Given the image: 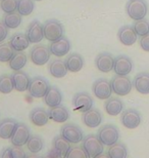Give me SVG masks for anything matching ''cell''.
Listing matches in <instances>:
<instances>
[{
	"label": "cell",
	"mask_w": 149,
	"mask_h": 158,
	"mask_svg": "<svg viewBox=\"0 0 149 158\" xmlns=\"http://www.w3.org/2000/svg\"><path fill=\"white\" fill-rule=\"evenodd\" d=\"M126 11L132 20H142L148 14V4L145 0H129L126 4Z\"/></svg>",
	"instance_id": "obj_1"
},
{
	"label": "cell",
	"mask_w": 149,
	"mask_h": 158,
	"mask_svg": "<svg viewBox=\"0 0 149 158\" xmlns=\"http://www.w3.org/2000/svg\"><path fill=\"white\" fill-rule=\"evenodd\" d=\"M43 31L44 38L50 42H54V41L58 40L65 34L63 26L58 20H55V19H50V20L46 21L45 24L43 25Z\"/></svg>",
	"instance_id": "obj_2"
},
{
	"label": "cell",
	"mask_w": 149,
	"mask_h": 158,
	"mask_svg": "<svg viewBox=\"0 0 149 158\" xmlns=\"http://www.w3.org/2000/svg\"><path fill=\"white\" fill-rule=\"evenodd\" d=\"M82 142H83L82 147L86 152L88 158H95L103 152V144L98 139L97 135H87Z\"/></svg>",
	"instance_id": "obj_3"
},
{
	"label": "cell",
	"mask_w": 149,
	"mask_h": 158,
	"mask_svg": "<svg viewBox=\"0 0 149 158\" xmlns=\"http://www.w3.org/2000/svg\"><path fill=\"white\" fill-rule=\"evenodd\" d=\"M98 139L105 146H112L113 144L118 143L120 139V131L116 126L112 124H106L99 128L97 134Z\"/></svg>",
	"instance_id": "obj_4"
},
{
	"label": "cell",
	"mask_w": 149,
	"mask_h": 158,
	"mask_svg": "<svg viewBox=\"0 0 149 158\" xmlns=\"http://www.w3.org/2000/svg\"><path fill=\"white\" fill-rule=\"evenodd\" d=\"M49 87V82L45 78L42 76H36L31 79L28 91L32 98L40 99V98H44Z\"/></svg>",
	"instance_id": "obj_5"
},
{
	"label": "cell",
	"mask_w": 149,
	"mask_h": 158,
	"mask_svg": "<svg viewBox=\"0 0 149 158\" xmlns=\"http://www.w3.org/2000/svg\"><path fill=\"white\" fill-rule=\"evenodd\" d=\"M112 89L118 96H127L131 93L133 83L131 79L123 75H116L110 81Z\"/></svg>",
	"instance_id": "obj_6"
},
{
	"label": "cell",
	"mask_w": 149,
	"mask_h": 158,
	"mask_svg": "<svg viewBox=\"0 0 149 158\" xmlns=\"http://www.w3.org/2000/svg\"><path fill=\"white\" fill-rule=\"evenodd\" d=\"M60 135L71 144L81 143L84 139L83 131L74 123H66L60 129Z\"/></svg>",
	"instance_id": "obj_7"
},
{
	"label": "cell",
	"mask_w": 149,
	"mask_h": 158,
	"mask_svg": "<svg viewBox=\"0 0 149 158\" xmlns=\"http://www.w3.org/2000/svg\"><path fill=\"white\" fill-rule=\"evenodd\" d=\"M50 49L44 44H37L32 47L30 52V58L32 62L37 66H43L47 64L50 60Z\"/></svg>",
	"instance_id": "obj_8"
},
{
	"label": "cell",
	"mask_w": 149,
	"mask_h": 158,
	"mask_svg": "<svg viewBox=\"0 0 149 158\" xmlns=\"http://www.w3.org/2000/svg\"><path fill=\"white\" fill-rule=\"evenodd\" d=\"M30 137V128L25 123H18L14 131V134L10 137V142L14 146L23 147L24 145L27 144Z\"/></svg>",
	"instance_id": "obj_9"
},
{
	"label": "cell",
	"mask_w": 149,
	"mask_h": 158,
	"mask_svg": "<svg viewBox=\"0 0 149 158\" xmlns=\"http://www.w3.org/2000/svg\"><path fill=\"white\" fill-rule=\"evenodd\" d=\"M92 91L94 96L98 98L99 100H107L109 99L112 94V84L105 78H99L93 83L92 86Z\"/></svg>",
	"instance_id": "obj_10"
},
{
	"label": "cell",
	"mask_w": 149,
	"mask_h": 158,
	"mask_svg": "<svg viewBox=\"0 0 149 158\" xmlns=\"http://www.w3.org/2000/svg\"><path fill=\"white\" fill-rule=\"evenodd\" d=\"M142 121V117L137 110L135 109H128L122 112L120 116V122L126 128L134 129L137 128Z\"/></svg>",
	"instance_id": "obj_11"
},
{
	"label": "cell",
	"mask_w": 149,
	"mask_h": 158,
	"mask_svg": "<svg viewBox=\"0 0 149 158\" xmlns=\"http://www.w3.org/2000/svg\"><path fill=\"white\" fill-rule=\"evenodd\" d=\"M133 62L132 60L129 58L128 56L120 55L118 56L115 59V63H113V72L116 75H123V76H127L132 72L133 70Z\"/></svg>",
	"instance_id": "obj_12"
},
{
	"label": "cell",
	"mask_w": 149,
	"mask_h": 158,
	"mask_svg": "<svg viewBox=\"0 0 149 158\" xmlns=\"http://www.w3.org/2000/svg\"><path fill=\"white\" fill-rule=\"evenodd\" d=\"M73 105L77 111L85 113L93 107V99L88 93H78L73 98Z\"/></svg>",
	"instance_id": "obj_13"
},
{
	"label": "cell",
	"mask_w": 149,
	"mask_h": 158,
	"mask_svg": "<svg viewBox=\"0 0 149 158\" xmlns=\"http://www.w3.org/2000/svg\"><path fill=\"white\" fill-rule=\"evenodd\" d=\"M26 35L29 39L30 43H39L44 39L43 26L39 21L35 20L31 22L26 31Z\"/></svg>",
	"instance_id": "obj_14"
},
{
	"label": "cell",
	"mask_w": 149,
	"mask_h": 158,
	"mask_svg": "<svg viewBox=\"0 0 149 158\" xmlns=\"http://www.w3.org/2000/svg\"><path fill=\"white\" fill-rule=\"evenodd\" d=\"M113 63H115V58L109 52H101L97 55L95 59L96 68L103 73H108L113 70Z\"/></svg>",
	"instance_id": "obj_15"
},
{
	"label": "cell",
	"mask_w": 149,
	"mask_h": 158,
	"mask_svg": "<svg viewBox=\"0 0 149 158\" xmlns=\"http://www.w3.org/2000/svg\"><path fill=\"white\" fill-rule=\"evenodd\" d=\"M12 82H14V87L15 90L20 91V93H24V91L28 90L30 85L31 78L29 77L26 72L24 71H14L11 74Z\"/></svg>",
	"instance_id": "obj_16"
},
{
	"label": "cell",
	"mask_w": 149,
	"mask_h": 158,
	"mask_svg": "<svg viewBox=\"0 0 149 158\" xmlns=\"http://www.w3.org/2000/svg\"><path fill=\"white\" fill-rule=\"evenodd\" d=\"M118 38L120 43L126 46H132L136 43L138 39V35L136 34L133 26H124L120 28L118 32Z\"/></svg>",
	"instance_id": "obj_17"
},
{
	"label": "cell",
	"mask_w": 149,
	"mask_h": 158,
	"mask_svg": "<svg viewBox=\"0 0 149 158\" xmlns=\"http://www.w3.org/2000/svg\"><path fill=\"white\" fill-rule=\"evenodd\" d=\"M49 49L51 55L55 56H63L68 55L71 50V42L65 36H62L61 38L50 44Z\"/></svg>",
	"instance_id": "obj_18"
},
{
	"label": "cell",
	"mask_w": 149,
	"mask_h": 158,
	"mask_svg": "<svg viewBox=\"0 0 149 158\" xmlns=\"http://www.w3.org/2000/svg\"><path fill=\"white\" fill-rule=\"evenodd\" d=\"M82 120H83L84 124L90 128H95L99 126L102 122V114L99 110L91 108L85 113H83L82 116Z\"/></svg>",
	"instance_id": "obj_19"
},
{
	"label": "cell",
	"mask_w": 149,
	"mask_h": 158,
	"mask_svg": "<svg viewBox=\"0 0 149 158\" xmlns=\"http://www.w3.org/2000/svg\"><path fill=\"white\" fill-rule=\"evenodd\" d=\"M133 87L141 94H149V73L141 72L137 74L133 79Z\"/></svg>",
	"instance_id": "obj_20"
},
{
	"label": "cell",
	"mask_w": 149,
	"mask_h": 158,
	"mask_svg": "<svg viewBox=\"0 0 149 158\" xmlns=\"http://www.w3.org/2000/svg\"><path fill=\"white\" fill-rule=\"evenodd\" d=\"M48 71L51 76L55 78H62L65 76L69 70H68V68H66L65 61L55 59V60H52V61L49 63Z\"/></svg>",
	"instance_id": "obj_21"
},
{
	"label": "cell",
	"mask_w": 149,
	"mask_h": 158,
	"mask_svg": "<svg viewBox=\"0 0 149 158\" xmlns=\"http://www.w3.org/2000/svg\"><path fill=\"white\" fill-rule=\"evenodd\" d=\"M44 102L49 108L56 107L62 102V94L56 86H50L44 96Z\"/></svg>",
	"instance_id": "obj_22"
},
{
	"label": "cell",
	"mask_w": 149,
	"mask_h": 158,
	"mask_svg": "<svg viewBox=\"0 0 149 158\" xmlns=\"http://www.w3.org/2000/svg\"><path fill=\"white\" fill-rule=\"evenodd\" d=\"M52 149L60 158H65L71 149V143L66 141L61 135H56L52 141Z\"/></svg>",
	"instance_id": "obj_23"
},
{
	"label": "cell",
	"mask_w": 149,
	"mask_h": 158,
	"mask_svg": "<svg viewBox=\"0 0 149 158\" xmlns=\"http://www.w3.org/2000/svg\"><path fill=\"white\" fill-rule=\"evenodd\" d=\"M49 118L57 123H63L69 118V112L65 106L58 105L48 110Z\"/></svg>",
	"instance_id": "obj_24"
},
{
	"label": "cell",
	"mask_w": 149,
	"mask_h": 158,
	"mask_svg": "<svg viewBox=\"0 0 149 158\" xmlns=\"http://www.w3.org/2000/svg\"><path fill=\"white\" fill-rule=\"evenodd\" d=\"M30 120L34 125L36 126H44L47 124L49 120L48 111H46L43 108H34L30 112Z\"/></svg>",
	"instance_id": "obj_25"
},
{
	"label": "cell",
	"mask_w": 149,
	"mask_h": 158,
	"mask_svg": "<svg viewBox=\"0 0 149 158\" xmlns=\"http://www.w3.org/2000/svg\"><path fill=\"white\" fill-rule=\"evenodd\" d=\"M104 109L110 116H116L124 111V103L119 98H112L106 100L104 103Z\"/></svg>",
	"instance_id": "obj_26"
},
{
	"label": "cell",
	"mask_w": 149,
	"mask_h": 158,
	"mask_svg": "<svg viewBox=\"0 0 149 158\" xmlns=\"http://www.w3.org/2000/svg\"><path fill=\"white\" fill-rule=\"evenodd\" d=\"M18 122L15 119L5 118L0 121V139L8 140L14 134V131L17 126Z\"/></svg>",
	"instance_id": "obj_27"
},
{
	"label": "cell",
	"mask_w": 149,
	"mask_h": 158,
	"mask_svg": "<svg viewBox=\"0 0 149 158\" xmlns=\"http://www.w3.org/2000/svg\"><path fill=\"white\" fill-rule=\"evenodd\" d=\"M9 43L14 52H24L30 45V41L26 34L24 33H17L12 35L9 40Z\"/></svg>",
	"instance_id": "obj_28"
},
{
	"label": "cell",
	"mask_w": 149,
	"mask_h": 158,
	"mask_svg": "<svg viewBox=\"0 0 149 158\" xmlns=\"http://www.w3.org/2000/svg\"><path fill=\"white\" fill-rule=\"evenodd\" d=\"M65 64L68 70L75 73V72H79L82 70L84 66V59L81 55L74 52L68 56V58L65 60Z\"/></svg>",
	"instance_id": "obj_29"
},
{
	"label": "cell",
	"mask_w": 149,
	"mask_h": 158,
	"mask_svg": "<svg viewBox=\"0 0 149 158\" xmlns=\"http://www.w3.org/2000/svg\"><path fill=\"white\" fill-rule=\"evenodd\" d=\"M27 62H28V58L26 53L24 52H15L14 55L10 59V61L8 62V65L11 70L18 71L22 70L27 65Z\"/></svg>",
	"instance_id": "obj_30"
},
{
	"label": "cell",
	"mask_w": 149,
	"mask_h": 158,
	"mask_svg": "<svg viewBox=\"0 0 149 158\" xmlns=\"http://www.w3.org/2000/svg\"><path fill=\"white\" fill-rule=\"evenodd\" d=\"M2 22L7 29H17L22 24V15L18 11L8 12L3 17Z\"/></svg>",
	"instance_id": "obj_31"
},
{
	"label": "cell",
	"mask_w": 149,
	"mask_h": 158,
	"mask_svg": "<svg viewBox=\"0 0 149 158\" xmlns=\"http://www.w3.org/2000/svg\"><path fill=\"white\" fill-rule=\"evenodd\" d=\"M107 155L109 158H127L128 156V149L127 146L124 143H118L113 144L112 146L107 151Z\"/></svg>",
	"instance_id": "obj_32"
},
{
	"label": "cell",
	"mask_w": 149,
	"mask_h": 158,
	"mask_svg": "<svg viewBox=\"0 0 149 158\" xmlns=\"http://www.w3.org/2000/svg\"><path fill=\"white\" fill-rule=\"evenodd\" d=\"M27 148L31 153L38 154L40 151H42L44 147V142L42 140V138L39 137L37 135H31L30 139L27 142Z\"/></svg>",
	"instance_id": "obj_33"
},
{
	"label": "cell",
	"mask_w": 149,
	"mask_h": 158,
	"mask_svg": "<svg viewBox=\"0 0 149 158\" xmlns=\"http://www.w3.org/2000/svg\"><path fill=\"white\" fill-rule=\"evenodd\" d=\"M35 9L34 0H18L17 11L21 15H30Z\"/></svg>",
	"instance_id": "obj_34"
},
{
	"label": "cell",
	"mask_w": 149,
	"mask_h": 158,
	"mask_svg": "<svg viewBox=\"0 0 149 158\" xmlns=\"http://www.w3.org/2000/svg\"><path fill=\"white\" fill-rule=\"evenodd\" d=\"M14 89V82H12L11 75H1L0 76V93L7 94Z\"/></svg>",
	"instance_id": "obj_35"
},
{
	"label": "cell",
	"mask_w": 149,
	"mask_h": 158,
	"mask_svg": "<svg viewBox=\"0 0 149 158\" xmlns=\"http://www.w3.org/2000/svg\"><path fill=\"white\" fill-rule=\"evenodd\" d=\"M14 55V50L11 47L10 43H0V62L7 63L10 61L12 56Z\"/></svg>",
	"instance_id": "obj_36"
},
{
	"label": "cell",
	"mask_w": 149,
	"mask_h": 158,
	"mask_svg": "<svg viewBox=\"0 0 149 158\" xmlns=\"http://www.w3.org/2000/svg\"><path fill=\"white\" fill-rule=\"evenodd\" d=\"M133 28H134L136 34L138 36H144L149 33V21L146 19H142V20L135 21L133 24Z\"/></svg>",
	"instance_id": "obj_37"
},
{
	"label": "cell",
	"mask_w": 149,
	"mask_h": 158,
	"mask_svg": "<svg viewBox=\"0 0 149 158\" xmlns=\"http://www.w3.org/2000/svg\"><path fill=\"white\" fill-rule=\"evenodd\" d=\"M0 8L5 14L17 11L18 0H0Z\"/></svg>",
	"instance_id": "obj_38"
},
{
	"label": "cell",
	"mask_w": 149,
	"mask_h": 158,
	"mask_svg": "<svg viewBox=\"0 0 149 158\" xmlns=\"http://www.w3.org/2000/svg\"><path fill=\"white\" fill-rule=\"evenodd\" d=\"M65 158H88L86 152L84 151L83 147H71L69 153L66 154V156Z\"/></svg>",
	"instance_id": "obj_39"
},
{
	"label": "cell",
	"mask_w": 149,
	"mask_h": 158,
	"mask_svg": "<svg viewBox=\"0 0 149 158\" xmlns=\"http://www.w3.org/2000/svg\"><path fill=\"white\" fill-rule=\"evenodd\" d=\"M9 153H10V157L11 158H26V152L22 147H18V146H14L9 147Z\"/></svg>",
	"instance_id": "obj_40"
},
{
	"label": "cell",
	"mask_w": 149,
	"mask_h": 158,
	"mask_svg": "<svg viewBox=\"0 0 149 158\" xmlns=\"http://www.w3.org/2000/svg\"><path fill=\"white\" fill-rule=\"evenodd\" d=\"M139 44H140L141 48L144 52H149V33L141 37L140 40H139Z\"/></svg>",
	"instance_id": "obj_41"
},
{
	"label": "cell",
	"mask_w": 149,
	"mask_h": 158,
	"mask_svg": "<svg viewBox=\"0 0 149 158\" xmlns=\"http://www.w3.org/2000/svg\"><path fill=\"white\" fill-rule=\"evenodd\" d=\"M7 35H8V29L3 24V22H0V42L4 41L5 38H7Z\"/></svg>",
	"instance_id": "obj_42"
},
{
	"label": "cell",
	"mask_w": 149,
	"mask_h": 158,
	"mask_svg": "<svg viewBox=\"0 0 149 158\" xmlns=\"http://www.w3.org/2000/svg\"><path fill=\"white\" fill-rule=\"evenodd\" d=\"M42 158H60L57 154L55 153V151L53 150V149H51L48 152V154H47L46 156H44V157H42Z\"/></svg>",
	"instance_id": "obj_43"
},
{
	"label": "cell",
	"mask_w": 149,
	"mask_h": 158,
	"mask_svg": "<svg viewBox=\"0 0 149 158\" xmlns=\"http://www.w3.org/2000/svg\"><path fill=\"white\" fill-rule=\"evenodd\" d=\"M0 158H11L10 157V153H9V147L5 148V149L2 151L1 155H0Z\"/></svg>",
	"instance_id": "obj_44"
},
{
	"label": "cell",
	"mask_w": 149,
	"mask_h": 158,
	"mask_svg": "<svg viewBox=\"0 0 149 158\" xmlns=\"http://www.w3.org/2000/svg\"><path fill=\"white\" fill-rule=\"evenodd\" d=\"M26 158H42V156H40L39 154H34V153H31V154H27Z\"/></svg>",
	"instance_id": "obj_45"
},
{
	"label": "cell",
	"mask_w": 149,
	"mask_h": 158,
	"mask_svg": "<svg viewBox=\"0 0 149 158\" xmlns=\"http://www.w3.org/2000/svg\"><path fill=\"white\" fill-rule=\"evenodd\" d=\"M95 158H109V156L107 155V153H101V154H99L98 156H96Z\"/></svg>",
	"instance_id": "obj_46"
},
{
	"label": "cell",
	"mask_w": 149,
	"mask_h": 158,
	"mask_svg": "<svg viewBox=\"0 0 149 158\" xmlns=\"http://www.w3.org/2000/svg\"><path fill=\"white\" fill-rule=\"evenodd\" d=\"M36 1H41V0H36Z\"/></svg>",
	"instance_id": "obj_47"
}]
</instances>
